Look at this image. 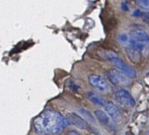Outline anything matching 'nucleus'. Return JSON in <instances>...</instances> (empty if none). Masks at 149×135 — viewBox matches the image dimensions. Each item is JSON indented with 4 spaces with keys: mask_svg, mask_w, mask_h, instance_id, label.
Listing matches in <instances>:
<instances>
[{
    "mask_svg": "<svg viewBox=\"0 0 149 135\" xmlns=\"http://www.w3.org/2000/svg\"><path fill=\"white\" fill-rule=\"evenodd\" d=\"M70 124L66 117L53 109H46L33 120V130L39 135H56Z\"/></svg>",
    "mask_w": 149,
    "mask_h": 135,
    "instance_id": "obj_1",
    "label": "nucleus"
},
{
    "mask_svg": "<svg viewBox=\"0 0 149 135\" xmlns=\"http://www.w3.org/2000/svg\"><path fill=\"white\" fill-rule=\"evenodd\" d=\"M130 36L141 45L144 49V59H147L149 56V34L142 29H132L130 32Z\"/></svg>",
    "mask_w": 149,
    "mask_h": 135,
    "instance_id": "obj_2",
    "label": "nucleus"
},
{
    "mask_svg": "<svg viewBox=\"0 0 149 135\" xmlns=\"http://www.w3.org/2000/svg\"><path fill=\"white\" fill-rule=\"evenodd\" d=\"M115 100L118 104L122 106V107L126 108H132L135 106L136 102L135 99L132 97V95L128 92L125 89H119L115 92Z\"/></svg>",
    "mask_w": 149,
    "mask_h": 135,
    "instance_id": "obj_3",
    "label": "nucleus"
},
{
    "mask_svg": "<svg viewBox=\"0 0 149 135\" xmlns=\"http://www.w3.org/2000/svg\"><path fill=\"white\" fill-rule=\"evenodd\" d=\"M88 82L91 85V87H93L100 92H109L111 90L110 83L100 75H90Z\"/></svg>",
    "mask_w": 149,
    "mask_h": 135,
    "instance_id": "obj_4",
    "label": "nucleus"
},
{
    "mask_svg": "<svg viewBox=\"0 0 149 135\" xmlns=\"http://www.w3.org/2000/svg\"><path fill=\"white\" fill-rule=\"evenodd\" d=\"M109 62H110L113 66H115V67L118 69V71L122 72L124 75H126L129 79L136 78V75H137L136 74V71L134 70L133 68L130 67L129 65H127L124 61H122L120 58H115V59L110 60Z\"/></svg>",
    "mask_w": 149,
    "mask_h": 135,
    "instance_id": "obj_5",
    "label": "nucleus"
},
{
    "mask_svg": "<svg viewBox=\"0 0 149 135\" xmlns=\"http://www.w3.org/2000/svg\"><path fill=\"white\" fill-rule=\"evenodd\" d=\"M110 82L114 85H128L129 78L118 70H111L106 73Z\"/></svg>",
    "mask_w": 149,
    "mask_h": 135,
    "instance_id": "obj_6",
    "label": "nucleus"
},
{
    "mask_svg": "<svg viewBox=\"0 0 149 135\" xmlns=\"http://www.w3.org/2000/svg\"><path fill=\"white\" fill-rule=\"evenodd\" d=\"M67 119H68V121L70 122L71 124L75 125L76 127L80 128V129H84V130H89L90 129V127H89V125H88V123H87L86 120H84L81 116L77 115V114L69 113Z\"/></svg>",
    "mask_w": 149,
    "mask_h": 135,
    "instance_id": "obj_7",
    "label": "nucleus"
},
{
    "mask_svg": "<svg viewBox=\"0 0 149 135\" xmlns=\"http://www.w3.org/2000/svg\"><path fill=\"white\" fill-rule=\"evenodd\" d=\"M106 111L107 114L114 120L115 122H121L122 119H123V116H122V113L120 111V109L115 105L114 103H108L106 105Z\"/></svg>",
    "mask_w": 149,
    "mask_h": 135,
    "instance_id": "obj_8",
    "label": "nucleus"
},
{
    "mask_svg": "<svg viewBox=\"0 0 149 135\" xmlns=\"http://www.w3.org/2000/svg\"><path fill=\"white\" fill-rule=\"evenodd\" d=\"M94 116H95L97 121L100 122L104 127H107V128L113 127V124L111 123V120H110V116H109L106 112L102 111V110H95V111H94Z\"/></svg>",
    "mask_w": 149,
    "mask_h": 135,
    "instance_id": "obj_9",
    "label": "nucleus"
},
{
    "mask_svg": "<svg viewBox=\"0 0 149 135\" xmlns=\"http://www.w3.org/2000/svg\"><path fill=\"white\" fill-rule=\"evenodd\" d=\"M86 96H87V98L89 99V101L96 106H100V107H106V105L108 104L106 101V99L102 98L100 95L96 94V93L91 92V91H88V92L86 93Z\"/></svg>",
    "mask_w": 149,
    "mask_h": 135,
    "instance_id": "obj_10",
    "label": "nucleus"
},
{
    "mask_svg": "<svg viewBox=\"0 0 149 135\" xmlns=\"http://www.w3.org/2000/svg\"><path fill=\"white\" fill-rule=\"evenodd\" d=\"M125 51H126V55L127 57L131 60L132 62L134 63H139L140 61V58H141V53L140 51H138L135 47H133L131 45H128L125 47Z\"/></svg>",
    "mask_w": 149,
    "mask_h": 135,
    "instance_id": "obj_11",
    "label": "nucleus"
},
{
    "mask_svg": "<svg viewBox=\"0 0 149 135\" xmlns=\"http://www.w3.org/2000/svg\"><path fill=\"white\" fill-rule=\"evenodd\" d=\"M102 51H104V53H100V55L102 56L104 59L108 60V61H110V60H112V59H115V58H119L117 51H111V49H104Z\"/></svg>",
    "mask_w": 149,
    "mask_h": 135,
    "instance_id": "obj_12",
    "label": "nucleus"
},
{
    "mask_svg": "<svg viewBox=\"0 0 149 135\" xmlns=\"http://www.w3.org/2000/svg\"><path fill=\"white\" fill-rule=\"evenodd\" d=\"M78 112H79V114L82 116L84 120H86V121H89V122H92V123L94 122V117L92 116V114L90 113L89 111H87L86 109H84V108H79Z\"/></svg>",
    "mask_w": 149,
    "mask_h": 135,
    "instance_id": "obj_13",
    "label": "nucleus"
},
{
    "mask_svg": "<svg viewBox=\"0 0 149 135\" xmlns=\"http://www.w3.org/2000/svg\"><path fill=\"white\" fill-rule=\"evenodd\" d=\"M141 19L149 26V11H142Z\"/></svg>",
    "mask_w": 149,
    "mask_h": 135,
    "instance_id": "obj_14",
    "label": "nucleus"
},
{
    "mask_svg": "<svg viewBox=\"0 0 149 135\" xmlns=\"http://www.w3.org/2000/svg\"><path fill=\"white\" fill-rule=\"evenodd\" d=\"M137 3L139 5L143 6V7L148 8L149 7V0H140V1H137Z\"/></svg>",
    "mask_w": 149,
    "mask_h": 135,
    "instance_id": "obj_15",
    "label": "nucleus"
},
{
    "mask_svg": "<svg viewBox=\"0 0 149 135\" xmlns=\"http://www.w3.org/2000/svg\"><path fill=\"white\" fill-rule=\"evenodd\" d=\"M66 135H81V134L78 133L77 131H75V130H69L66 133Z\"/></svg>",
    "mask_w": 149,
    "mask_h": 135,
    "instance_id": "obj_16",
    "label": "nucleus"
},
{
    "mask_svg": "<svg viewBox=\"0 0 149 135\" xmlns=\"http://www.w3.org/2000/svg\"><path fill=\"white\" fill-rule=\"evenodd\" d=\"M126 135H134V134L132 133L131 131H127V132H126Z\"/></svg>",
    "mask_w": 149,
    "mask_h": 135,
    "instance_id": "obj_17",
    "label": "nucleus"
}]
</instances>
